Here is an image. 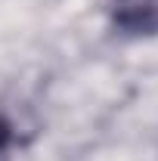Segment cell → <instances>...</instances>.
<instances>
[{
  "instance_id": "6da1fadb",
  "label": "cell",
  "mask_w": 158,
  "mask_h": 161,
  "mask_svg": "<svg viewBox=\"0 0 158 161\" xmlns=\"http://www.w3.org/2000/svg\"><path fill=\"white\" fill-rule=\"evenodd\" d=\"M112 22L121 34H158V0H112Z\"/></svg>"
},
{
  "instance_id": "7a4b0ae2",
  "label": "cell",
  "mask_w": 158,
  "mask_h": 161,
  "mask_svg": "<svg viewBox=\"0 0 158 161\" xmlns=\"http://www.w3.org/2000/svg\"><path fill=\"white\" fill-rule=\"evenodd\" d=\"M13 136H16V133H13V124L0 115V158H3V152L13 146Z\"/></svg>"
}]
</instances>
